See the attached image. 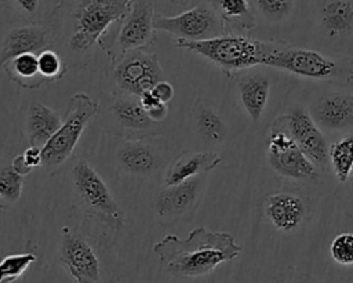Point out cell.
<instances>
[{
	"mask_svg": "<svg viewBox=\"0 0 353 283\" xmlns=\"http://www.w3.org/2000/svg\"><path fill=\"white\" fill-rule=\"evenodd\" d=\"M131 1L87 0L63 1L52 11L48 25L54 33V50L69 66H84L92 57L94 44L130 10Z\"/></svg>",
	"mask_w": 353,
	"mask_h": 283,
	"instance_id": "obj_1",
	"label": "cell"
},
{
	"mask_svg": "<svg viewBox=\"0 0 353 283\" xmlns=\"http://www.w3.org/2000/svg\"><path fill=\"white\" fill-rule=\"evenodd\" d=\"M164 269L179 277H197L212 272L219 264L234 260L241 247L228 232H211L203 226L189 232L186 239L167 235L153 244Z\"/></svg>",
	"mask_w": 353,
	"mask_h": 283,
	"instance_id": "obj_2",
	"label": "cell"
},
{
	"mask_svg": "<svg viewBox=\"0 0 353 283\" xmlns=\"http://www.w3.org/2000/svg\"><path fill=\"white\" fill-rule=\"evenodd\" d=\"M175 44L178 48L201 55L219 68L228 77H234L245 69L262 65L266 43L245 35L225 33L204 41L176 40Z\"/></svg>",
	"mask_w": 353,
	"mask_h": 283,
	"instance_id": "obj_3",
	"label": "cell"
},
{
	"mask_svg": "<svg viewBox=\"0 0 353 283\" xmlns=\"http://www.w3.org/2000/svg\"><path fill=\"white\" fill-rule=\"evenodd\" d=\"M72 188L85 217L116 233L124 226L125 215L121 207L105 181L85 159H79L72 168Z\"/></svg>",
	"mask_w": 353,
	"mask_h": 283,
	"instance_id": "obj_4",
	"label": "cell"
},
{
	"mask_svg": "<svg viewBox=\"0 0 353 283\" xmlns=\"http://www.w3.org/2000/svg\"><path fill=\"white\" fill-rule=\"evenodd\" d=\"M99 112V102L85 92H77L69 99V108L58 131L41 149V167L54 175L70 157L87 123Z\"/></svg>",
	"mask_w": 353,
	"mask_h": 283,
	"instance_id": "obj_5",
	"label": "cell"
},
{
	"mask_svg": "<svg viewBox=\"0 0 353 283\" xmlns=\"http://www.w3.org/2000/svg\"><path fill=\"white\" fill-rule=\"evenodd\" d=\"M154 15V1H131L128 12L114 22L98 41L110 62L120 54L145 50L156 41Z\"/></svg>",
	"mask_w": 353,
	"mask_h": 283,
	"instance_id": "obj_6",
	"label": "cell"
},
{
	"mask_svg": "<svg viewBox=\"0 0 353 283\" xmlns=\"http://www.w3.org/2000/svg\"><path fill=\"white\" fill-rule=\"evenodd\" d=\"M153 25L156 30L167 32L176 40L183 41H204L228 33L212 3H200L182 14L171 17L156 14Z\"/></svg>",
	"mask_w": 353,
	"mask_h": 283,
	"instance_id": "obj_7",
	"label": "cell"
},
{
	"mask_svg": "<svg viewBox=\"0 0 353 283\" xmlns=\"http://www.w3.org/2000/svg\"><path fill=\"white\" fill-rule=\"evenodd\" d=\"M112 79L120 92L135 97L150 91L165 80L157 55L146 50H132L120 54L110 65Z\"/></svg>",
	"mask_w": 353,
	"mask_h": 283,
	"instance_id": "obj_8",
	"label": "cell"
},
{
	"mask_svg": "<svg viewBox=\"0 0 353 283\" xmlns=\"http://www.w3.org/2000/svg\"><path fill=\"white\" fill-rule=\"evenodd\" d=\"M262 65L317 80L332 77L338 72V66L331 58H327L314 50L292 47L281 43L265 44Z\"/></svg>",
	"mask_w": 353,
	"mask_h": 283,
	"instance_id": "obj_9",
	"label": "cell"
},
{
	"mask_svg": "<svg viewBox=\"0 0 353 283\" xmlns=\"http://www.w3.org/2000/svg\"><path fill=\"white\" fill-rule=\"evenodd\" d=\"M268 162L276 173L291 179H319L320 177L319 168L296 145L280 116L270 126Z\"/></svg>",
	"mask_w": 353,
	"mask_h": 283,
	"instance_id": "obj_10",
	"label": "cell"
},
{
	"mask_svg": "<svg viewBox=\"0 0 353 283\" xmlns=\"http://www.w3.org/2000/svg\"><path fill=\"white\" fill-rule=\"evenodd\" d=\"M207 174L174 186H161L154 199L156 218L163 226L190 221L200 204Z\"/></svg>",
	"mask_w": 353,
	"mask_h": 283,
	"instance_id": "obj_11",
	"label": "cell"
},
{
	"mask_svg": "<svg viewBox=\"0 0 353 283\" xmlns=\"http://www.w3.org/2000/svg\"><path fill=\"white\" fill-rule=\"evenodd\" d=\"M108 117L117 127L121 139L152 138L160 135V127L153 123L141 105L139 97L125 92H112L105 97Z\"/></svg>",
	"mask_w": 353,
	"mask_h": 283,
	"instance_id": "obj_12",
	"label": "cell"
},
{
	"mask_svg": "<svg viewBox=\"0 0 353 283\" xmlns=\"http://www.w3.org/2000/svg\"><path fill=\"white\" fill-rule=\"evenodd\" d=\"M58 258L76 283H102L99 260L77 229L68 225L61 229Z\"/></svg>",
	"mask_w": 353,
	"mask_h": 283,
	"instance_id": "obj_13",
	"label": "cell"
},
{
	"mask_svg": "<svg viewBox=\"0 0 353 283\" xmlns=\"http://www.w3.org/2000/svg\"><path fill=\"white\" fill-rule=\"evenodd\" d=\"M280 119L291 134L296 145L305 156L321 170L328 167V144L320 127L314 123L312 116L302 108H295L290 113L280 115Z\"/></svg>",
	"mask_w": 353,
	"mask_h": 283,
	"instance_id": "obj_14",
	"label": "cell"
},
{
	"mask_svg": "<svg viewBox=\"0 0 353 283\" xmlns=\"http://www.w3.org/2000/svg\"><path fill=\"white\" fill-rule=\"evenodd\" d=\"M116 163L125 174L152 178L165 167L167 157L149 138L120 139L116 148Z\"/></svg>",
	"mask_w": 353,
	"mask_h": 283,
	"instance_id": "obj_15",
	"label": "cell"
},
{
	"mask_svg": "<svg viewBox=\"0 0 353 283\" xmlns=\"http://www.w3.org/2000/svg\"><path fill=\"white\" fill-rule=\"evenodd\" d=\"M54 48V33L48 23H26L10 29L0 50V66L22 55L36 54Z\"/></svg>",
	"mask_w": 353,
	"mask_h": 283,
	"instance_id": "obj_16",
	"label": "cell"
},
{
	"mask_svg": "<svg viewBox=\"0 0 353 283\" xmlns=\"http://www.w3.org/2000/svg\"><path fill=\"white\" fill-rule=\"evenodd\" d=\"M309 115L319 127L325 130L353 127V94H325L310 106Z\"/></svg>",
	"mask_w": 353,
	"mask_h": 283,
	"instance_id": "obj_17",
	"label": "cell"
},
{
	"mask_svg": "<svg viewBox=\"0 0 353 283\" xmlns=\"http://www.w3.org/2000/svg\"><path fill=\"white\" fill-rule=\"evenodd\" d=\"M265 214L276 229L292 232L306 215V203L294 192H277L268 197Z\"/></svg>",
	"mask_w": 353,
	"mask_h": 283,
	"instance_id": "obj_18",
	"label": "cell"
},
{
	"mask_svg": "<svg viewBox=\"0 0 353 283\" xmlns=\"http://www.w3.org/2000/svg\"><path fill=\"white\" fill-rule=\"evenodd\" d=\"M221 163L222 157L215 152H183L165 168L163 186L179 185L194 177L208 174Z\"/></svg>",
	"mask_w": 353,
	"mask_h": 283,
	"instance_id": "obj_19",
	"label": "cell"
},
{
	"mask_svg": "<svg viewBox=\"0 0 353 283\" xmlns=\"http://www.w3.org/2000/svg\"><path fill=\"white\" fill-rule=\"evenodd\" d=\"M63 119L61 115L40 101H33L26 110V138L29 146L43 149L58 131Z\"/></svg>",
	"mask_w": 353,
	"mask_h": 283,
	"instance_id": "obj_20",
	"label": "cell"
},
{
	"mask_svg": "<svg viewBox=\"0 0 353 283\" xmlns=\"http://www.w3.org/2000/svg\"><path fill=\"white\" fill-rule=\"evenodd\" d=\"M237 88L240 101L252 121H258L268 104L270 80L262 72H250L239 76Z\"/></svg>",
	"mask_w": 353,
	"mask_h": 283,
	"instance_id": "obj_21",
	"label": "cell"
},
{
	"mask_svg": "<svg viewBox=\"0 0 353 283\" xmlns=\"http://www.w3.org/2000/svg\"><path fill=\"white\" fill-rule=\"evenodd\" d=\"M8 79L25 90H37L46 80L39 70L36 54H22L1 65Z\"/></svg>",
	"mask_w": 353,
	"mask_h": 283,
	"instance_id": "obj_22",
	"label": "cell"
},
{
	"mask_svg": "<svg viewBox=\"0 0 353 283\" xmlns=\"http://www.w3.org/2000/svg\"><path fill=\"white\" fill-rule=\"evenodd\" d=\"M221 15L228 33H239L255 28V17L251 12V6L245 0H222L211 1Z\"/></svg>",
	"mask_w": 353,
	"mask_h": 283,
	"instance_id": "obj_23",
	"label": "cell"
},
{
	"mask_svg": "<svg viewBox=\"0 0 353 283\" xmlns=\"http://www.w3.org/2000/svg\"><path fill=\"white\" fill-rule=\"evenodd\" d=\"M321 25L331 35H342L353 30V3L330 1L321 10Z\"/></svg>",
	"mask_w": 353,
	"mask_h": 283,
	"instance_id": "obj_24",
	"label": "cell"
},
{
	"mask_svg": "<svg viewBox=\"0 0 353 283\" xmlns=\"http://www.w3.org/2000/svg\"><path fill=\"white\" fill-rule=\"evenodd\" d=\"M328 160L339 182H345L353 173V134H347L328 146Z\"/></svg>",
	"mask_w": 353,
	"mask_h": 283,
	"instance_id": "obj_25",
	"label": "cell"
},
{
	"mask_svg": "<svg viewBox=\"0 0 353 283\" xmlns=\"http://www.w3.org/2000/svg\"><path fill=\"white\" fill-rule=\"evenodd\" d=\"M196 126L201 138L207 142H221L226 137V126L222 119L210 108L200 106L196 115Z\"/></svg>",
	"mask_w": 353,
	"mask_h": 283,
	"instance_id": "obj_26",
	"label": "cell"
},
{
	"mask_svg": "<svg viewBox=\"0 0 353 283\" xmlns=\"http://www.w3.org/2000/svg\"><path fill=\"white\" fill-rule=\"evenodd\" d=\"M34 261H36V255L32 253L11 254L4 257L0 261V283H12Z\"/></svg>",
	"mask_w": 353,
	"mask_h": 283,
	"instance_id": "obj_27",
	"label": "cell"
},
{
	"mask_svg": "<svg viewBox=\"0 0 353 283\" xmlns=\"http://www.w3.org/2000/svg\"><path fill=\"white\" fill-rule=\"evenodd\" d=\"M25 177L18 174L11 164L0 168V200L14 204L21 199Z\"/></svg>",
	"mask_w": 353,
	"mask_h": 283,
	"instance_id": "obj_28",
	"label": "cell"
},
{
	"mask_svg": "<svg viewBox=\"0 0 353 283\" xmlns=\"http://www.w3.org/2000/svg\"><path fill=\"white\" fill-rule=\"evenodd\" d=\"M37 59L40 75L43 76L46 83L61 80L69 68L65 59L54 48L40 52L37 55Z\"/></svg>",
	"mask_w": 353,
	"mask_h": 283,
	"instance_id": "obj_29",
	"label": "cell"
},
{
	"mask_svg": "<svg viewBox=\"0 0 353 283\" xmlns=\"http://www.w3.org/2000/svg\"><path fill=\"white\" fill-rule=\"evenodd\" d=\"M332 260L341 265H353V233H341L330 246Z\"/></svg>",
	"mask_w": 353,
	"mask_h": 283,
	"instance_id": "obj_30",
	"label": "cell"
},
{
	"mask_svg": "<svg viewBox=\"0 0 353 283\" xmlns=\"http://www.w3.org/2000/svg\"><path fill=\"white\" fill-rule=\"evenodd\" d=\"M256 8L270 21H280L284 18L292 8L294 1L284 0H259L255 1Z\"/></svg>",
	"mask_w": 353,
	"mask_h": 283,
	"instance_id": "obj_31",
	"label": "cell"
},
{
	"mask_svg": "<svg viewBox=\"0 0 353 283\" xmlns=\"http://www.w3.org/2000/svg\"><path fill=\"white\" fill-rule=\"evenodd\" d=\"M152 94L156 97V99L161 104H168L172 97H174V87L170 81L167 80H163V81H159L152 90Z\"/></svg>",
	"mask_w": 353,
	"mask_h": 283,
	"instance_id": "obj_32",
	"label": "cell"
},
{
	"mask_svg": "<svg viewBox=\"0 0 353 283\" xmlns=\"http://www.w3.org/2000/svg\"><path fill=\"white\" fill-rule=\"evenodd\" d=\"M145 112H146L148 117H149L153 123L160 124L161 121H164V119H165V117H167V115H168V106H167L165 104L159 102V104L153 105L152 108L146 109Z\"/></svg>",
	"mask_w": 353,
	"mask_h": 283,
	"instance_id": "obj_33",
	"label": "cell"
},
{
	"mask_svg": "<svg viewBox=\"0 0 353 283\" xmlns=\"http://www.w3.org/2000/svg\"><path fill=\"white\" fill-rule=\"evenodd\" d=\"M23 160L26 163L28 167H30L32 170L37 166H41V149L39 148H33V146H29L23 153Z\"/></svg>",
	"mask_w": 353,
	"mask_h": 283,
	"instance_id": "obj_34",
	"label": "cell"
},
{
	"mask_svg": "<svg viewBox=\"0 0 353 283\" xmlns=\"http://www.w3.org/2000/svg\"><path fill=\"white\" fill-rule=\"evenodd\" d=\"M14 3H15V7L28 17H34L37 10L40 8V3L34 0H19Z\"/></svg>",
	"mask_w": 353,
	"mask_h": 283,
	"instance_id": "obj_35",
	"label": "cell"
},
{
	"mask_svg": "<svg viewBox=\"0 0 353 283\" xmlns=\"http://www.w3.org/2000/svg\"><path fill=\"white\" fill-rule=\"evenodd\" d=\"M11 167H12L18 174H21V175H23V177H26V175L32 171V168L26 166V163H25L22 155H18L17 157H14V160H12V163H11Z\"/></svg>",
	"mask_w": 353,
	"mask_h": 283,
	"instance_id": "obj_36",
	"label": "cell"
},
{
	"mask_svg": "<svg viewBox=\"0 0 353 283\" xmlns=\"http://www.w3.org/2000/svg\"><path fill=\"white\" fill-rule=\"evenodd\" d=\"M346 80H347V83H350V84H353V61L347 65V68H346Z\"/></svg>",
	"mask_w": 353,
	"mask_h": 283,
	"instance_id": "obj_37",
	"label": "cell"
},
{
	"mask_svg": "<svg viewBox=\"0 0 353 283\" xmlns=\"http://www.w3.org/2000/svg\"><path fill=\"white\" fill-rule=\"evenodd\" d=\"M352 214H353V173H352Z\"/></svg>",
	"mask_w": 353,
	"mask_h": 283,
	"instance_id": "obj_38",
	"label": "cell"
}]
</instances>
